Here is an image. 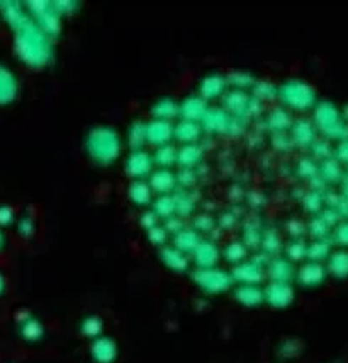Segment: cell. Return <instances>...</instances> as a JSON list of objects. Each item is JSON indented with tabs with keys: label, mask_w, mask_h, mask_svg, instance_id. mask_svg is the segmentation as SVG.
I'll return each instance as SVG.
<instances>
[{
	"label": "cell",
	"mask_w": 348,
	"mask_h": 363,
	"mask_svg": "<svg viewBox=\"0 0 348 363\" xmlns=\"http://www.w3.org/2000/svg\"><path fill=\"white\" fill-rule=\"evenodd\" d=\"M290 299H293V292H290L289 285L284 282L273 284L268 289V301L273 302L276 306H286Z\"/></svg>",
	"instance_id": "obj_3"
},
{
	"label": "cell",
	"mask_w": 348,
	"mask_h": 363,
	"mask_svg": "<svg viewBox=\"0 0 348 363\" xmlns=\"http://www.w3.org/2000/svg\"><path fill=\"white\" fill-rule=\"evenodd\" d=\"M256 291H259V289L251 287V285H246V287H243L238 291V299L245 302V304H256V302L262 299V294Z\"/></svg>",
	"instance_id": "obj_5"
},
{
	"label": "cell",
	"mask_w": 348,
	"mask_h": 363,
	"mask_svg": "<svg viewBox=\"0 0 348 363\" xmlns=\"http://www.w3.org/2000/svg\"><path fill=\"white\" fill-rule=\"evenodd\" d=\"M114 353H116L114 345H112L109 340H101V341H97V343H95L94 355H95V358H97V360L111 362L112 358H114Z\"/></svg>",
	"instance_id": "obj_4"
},
{
	"label": "cell",
	"mask_w": 348,
	"mask_h": 363,
	"mask_svg": "<svg viewBox=\"0 0 348 363\" xmlns=\"http://www.w3.org/2000/svg\"><path fill=\"white\" fill-rule=\"evenodd\" d=\"M299 280H301L303 285H308V287H312V285H317L321 280L326 277L325 267H321L320 263H308L306 267H303L299 270Z\"/></svg>",
	"instance_id": "obj_1"
},
{
	"label": "cell",
	"mask_w": 348,
	"mask_h": 363,
	"mask_svg": "<svg viewBox=\"0 0 348 363\" xmlns=\"http://www.w3.org/2000/svg\"><path fill=\"white\" fill-rule=\"evenodd\" d=\"M328 272L337 279H345L348 277V252H337L330 257Z\"/></svg>",
	"instance_id": "obj_2"
}]
</instances>
